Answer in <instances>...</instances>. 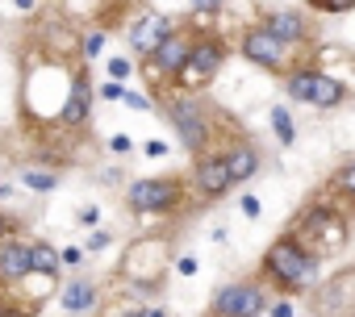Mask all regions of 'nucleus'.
I'll return each instance as SVG.
<instances>
[{
	"label": "nucleus",
	"mask_w": 355,
	"mask_h": 317,
	"mask_svg": "<svg viewBox=\"0 0 355 317\" xmlns=\"http://www.w3.org/2000/svg\"><path fill=\"white\" fill-rule=\"evenodd\" d=\"M318 267H322V259H318L293 230H284V234L263 251V259H259V280H263L268 288H276L280 296H297V292H305V288L313 284Z\"/></svg>",
	"instance_id": "nucleus-1"
},
{
	"label": "nucleus",
	"mask_w": 355,
	"mask_h": 317,
	"mask_svg": "<svg viewBox=\"0 0 355 317\" xmlns=\"http://www.w3.org/2000/svg\"><path fill=\"white\" fill-rule=\"evenodd\" d=\"M163 117H167V125L175 129V138H180V146L197 158V154H205V150H214V109H209V100L201 96V92H175L171 88V96L163 92Z\"/></svg>",
	"instance_id": "nucleus-2"
},
{
	"label": "nucleus",
	"mask_w": 355,
	"mask_h": 317,
	"mask_svg": "<svg viewBox=\"0 0 355 317\" xmlns=\"http://www.w3.org/2000/svg\"><path fill=\"white\" fill-rule=\"evenodd\" d=\"M189 192L193 188L184 176H146V180H134L125 188V209L138 217H167L184 205Z\"/></svg>",
	"instance_id": "nucleus-3"
},
{
	"label": "nucleus",
	"mask_w": 355,
	"mask_h": 317,
	"mask_svg": "<svg viewBox=\"0 0 355 317\" xmlns=\"http://www.w3.org/2000/svg\"><path fill=\"white\" fill-rule=\"evenodd\" d=\"M293 234L318 255V259H326L334 246H343L347 242V217L334 209V205H309L305 213H297L293 217Z\"/></svg>",
	"instance_id": "nucleus-4"
},
{
	"label": "nucleus",
	"mask_w": 355,
	"mask_h": 317,
	"mask_svg": "<svg viewBox=\"0 0 355 317\" xmlns=\"http://www.w3.org/2000/svg\"><path fill=\"white\" fill-rule=\"evenodd\" d=\"M284 96L309 109H338L347 100V84L318 71V67H288L284 71Z\"/></svg>",
	"instance_id": "nucleus-5"
},
{
	"label": "nucleus",
	"mask_w": 355,
	"mask_h": 317,
	"mask_svg": "<svg viewBox=\"0 0 355 317\" xmlns=\"http://www.w3.org/2000/svg\"><path fill=\"white\" fill-rule=\"evenodd\" d=\"M222 63H226V42L218 34H197L193 51H189V63L180 67V75L171 80V88L175 92H205L218 80Z\"/></svg>",
	"instance_id": "nucleus-6"
},
{
	"label": "nucleus",
	"mask_w": 355,
	"mask_h": 317,
	"mask_svg": "<svg viewBox=\"0 0 355 317\" xmlns=\"http://www.w3.org/2000/svg\"><path fill=\"white\" fill-rule=\"evenodd\" d=\"M268 284L259 275L251 280H234V284H222L209 300V317H263L268 313Z\"/></svg>",
	"instance_id": "nucleus-7"
},
{
	"label": "nucleus",
	"mask_w": 355,
	"mask_h": 317,
	"mask_svg": "<svg viewBox=\"0 0 355 317\" xmlns=\"http://www.w3.org/2000/svg\"><path fill=\"white\" fill-rule=\"evenodd\" d=\"M239 55L251 63V67H263L272 75H284L288 71V46L280 38H272L263 26H247L243 38H239Z\"/></svg>",
	"instance_id": "nucleus-8"
},
{
	"label": "nucleus",
	"mask_w": 355,
	"mask_h": 317,
	"mask_svg": "<svg viewBox=\"0 0 355 317\" xmlns=\"http://www.w3.org/2000/svg\"><path fill=\"white\" fill-rule=\"evenodd\" d=\"M189 188H193V197H201V201H222V197L234 188V184H230V172H226V163H222V150H205V154L193 158Z\"/></svg>",
	"instance_id": "nucleus-9"
},
{
	"label": "nucleus",
	"mask_w": 355,
	"mask_h": 317,
	"mask_svg": "<svg viewBox=\"0 0 355 317\" xmlns=\"http://www.w3.org/2000/svg\"><path fill=\"white\" fill-rule=\"evenodd\" d=\"M193 42H197V34H189L184 26H175V34L146 59V67L155 71V75H163L167 84L175 80V75H180V67L189 63V51H193Z\"/></svg>",
	"instance_id": "nucleus-10"
},
{
	"label": "nucleus",
	"mask_w": 355,
	"mask_h": 317,
	"mask_svg": "<svg viewBox=\"0 0 355 317\" xmlns=\"http://www.w3.org/2000/svg\"><path fill=\"white\" fill-rule=\"evenodd\" d=\"M92 113V80H88V67H76L71 80H67V96L59 105V125L67 129H80Z\"/></svg>",
	"instance_id": "nucleus-11"
},
{
	"label": "nucleus",
	"mask_w": 355,
	"mask_h": 317,
	"mask_svg": "<svg viewBox=\"0 0 355 317\" xmlns=\"http://www.w3.org/2000/svg\"><path fill=\"white\" fill-rule=\"evenodd\" d=\"M171 34H175V21H171V17H163V13H146V17H138V21L130 26V46H134L138 55L150 59Z\"/></svg>",
	"instance_id": "nucleus-12"
},
{
	"label": "nucleus",
	"mask_w": 355,
	"mask_h": 317,
	"mask_svg": "<svg viewBox=\"0 0 355 317\" xmlns=\"http://www.w3.org/2000/svg\"><path fill=\"white\" fill-rule=\"evenodd\" d=\"M30 275V242L5 238L0 242V288H13Z\"/></svg>",
	"instance_id": "nucleus-13"
},
{
	"label": "nucleus",
	"mask_w": 355,
	"mask_h": 317,
	"mask_svg": "<svg viewBox=\"0 0 355 317\" xmlns=\"http://www.w3.org/2000/svg\"><path fill=\"white\" fill-rule=\"evenodd\" d=\"M222 163H226V172H230V184L239 188V184H247L251 176H259L263 158H259V150H255L251 142H230V146L222 150Z\"/></svg>",
	"instance_id": "nucleus-14"
},
{
	"label": "nucleus",
	"mask_w": 355,
	"mask_h": 317,
	"mask_svg": "<svg viewBox=\"0 0 355 317\" xmlns=\"http://www.w3.org/2000/svg\"><path fill=\"white\" fill-rule=\"evenodd\" d=\"M259 26H263L272 38H280L284 46H297V42H305V38H309V21H305L297 9H276V13H268Z\"/></svg>",
	"instance_id": "nucleus-15"
},
{
	"label": "nucleus",
	"mask_w": 355,
	"mask_h": 317,
	"mask_svg": "<svg viewBox=\"0 0 355 317\" xmlns=\"http://www.w3.org/2000/svg\"><path fill=\"white\" fill-rule=\"evenodd\" d=\"M59 305H63L67 313H88V309L96 305V288H92L88 280H71V284L63 288V296H59Z\"/></svg>",
	"instance_id": "nucleus-16"
},
{
	"label": "nucleus",
	"mask_w": 355,
	"mask_h": 317,
	"mask_svg": "<svg viewBox=\"0 0 355 317\" xmlns=\"http://www.w3.org/2000/svg\"><path fill=\"white\" fill-rule=\"evenodd\" d=\"M55 275L59 271V251H51L46 242H30V275Z\"/></svg>",
	"instance_id": "nucleus-17"
},
{
	"label": "nucleus",
	"mask_w": 355,
	"mask_h": 317,
	"mask_svg": "<svg viewBox=\"0 0 355 317\" xmlns=\"http://www.w3.org/2000/svg\"><path fill=\"white\" fill-rule=\"evenodd\" d=\"M330 192L355 201V158H347L343 167H334V176H330Z\"/></svg>",
	"instance_id": "nucleus-18"
},
{
	"label": "nucleus",
	"mask_w": 355,
	"mask_h": 317,
	"mask_svg": "<svg viewBox=\"0 0 355 317\" xmlns=\"http://www.w3.org/2000/svg\"><path fill=\"white\" fill-rule=\"evenodd\" d=\"M268 117H272V134H276V142H280V146H293V142H297V129H293L288 109H280V105H276Z\"/></svg>",
	"instance_id": "nucleus-19"
},
{
	"label": "nucleus",
	"mask_w": 355,
	"mask_h": 317,
	"mask_svg": "<svg viewBox=\"0 0 355 317\" xmlns=\"http://www.w3.org/2000/svg\"><path fill=\"white\" fill-rule=\"evenodd\" d=\"M21 180H26V188H34V192H51V188L59 184V172H38V167H26V172H21Z\"/></svg>",
	"instance_id": "nucleus-20"
},
{
	"label": "nucleus",
	"mask_w": 355,
	"mask_h": 317,
	"mask_svg": "<svg viewBox=\"0 0 355 317\" xmlns=\"http://www.w3.org/2000/svg\"><path fill=\"white\" fill-rule=\"evenodd\" d=\"M309 9L313 13H351L355 0H309Z\"/></svg>",
	"instance_id": "nucleus-21"
},
{
	"label": "nucleus",
	"mask_w": 355,
	"mask_h": 317,
	"mask_svg": "<svg viewBox=\"0 0 355 317\" xmlns=\"http://www.w3.org/2000/svg\"><path fill=\"white\" fill-rule=\"evenodd\" d=\"M13 234H17V217L0 213V242H5V238H13Z\"/></svg>",
	"instance_id": "nucleus-22"
},
{
	"label": "nucleus",
	"mask_w": 355,
	"mask_h": 317,
	"mask_svg": "<svg viewBox=\"0 0 355 317\" xmlns=\"http://www.w3.org/2000/svg\"><path fill=\"white\" fill-rule=\"evenodd\" d=\"M59 263L76 267V263H84V251H80V246H67V251H59Z\"/></svg>",
	"instance_id": "nucleus-23"
},
{
	"label": "nucleus",
	"mask_w": 355,
	"mask_h": 317,
	"mask_svg": "<svg viewBox=\"0 0 355 317\" xmlns=\"http://www.w3.org/2000/svg\"><path fill=\"white\" fill-rule=\"evenodd\" d=\"M101 46H105V34H92V38H88V42H84V55H88V59H92V55H96V51H101Z\"/></svg>",
	"instance_id": "nucleus-24"
},
{
	"label": "nucleus",
	"mask_w": 355,
	"mask_h": 317,
	"mask_svg": "<svg viewBox=\"0 0 355 317\" xmlns=\"http://www.w3.org/2000/svg\"><path fill=\"white\" fill-rule=\"evenodd\" d=\"M109 71H113V75H117V80H125V75H130V71H134V67H130V63H125V59H113V63H109Z\"/></svg>",
	"instance_id": "nucleus-25"
},
{
	"label": "nucleus",
	"mask_w": 355,
	"mask_h": 317,
	"mask_svg": "<svg viewBox=\"0 0 355 317\" xmlns=\"http://www.w3.org/2000/svg\"><path fill=\"white\" fill-rule=\"evenodd\" d=\"M101 96H105V100H121V96H125V88H121V84H105V88H101Z\"/></svg>",
	"instance_id": "nucleus-26"
},
{
	"label": "nucleus",
	"mask_w": 355,
	"mask_h": 317,
	"mask_svg": "<svg viewBox=\"0 0 355 317\" xmlns=\"http://www.w3.org/2000/svg\"><path fill=\"white\" fill-rule=\"evenodd\" d=\"M121 100H125L130 109H150V100H146V96H138V92H125Z\"/></svg>",
	"instance_id": "nucleus-27"
},
{
	"label": "nucleus",
	"mask_w": 355,
	"mask_h": 317,
	"mask_svg": "<svg viewBox=\"0 0 355 317\" xmlns=\"http://www.w3.org/2000/svg\"><path fill=\"white\" fill-rule=\"evenodd\" d=\"M109 146H113V150H117V154H130V150H134V142H130V138H125V134H117V138H113V142H109Z\"/></svg>",
	"instance_id": "nucleus-28"
},
{
	"label": "nucleus",
	"mask_w": 355,
	"mask_h": 317,
	"mask_svg": "<svg viewBox=\"0 0 355 317\" xmlns=\"http://www.w3.org/2000/svg\"><path fill=\"white\" fill-rule=\"evenodd\" d=\"M268 313L272 317H293V305L288 300H276V305H268Z\"/></svg>",
	"instance_id": "nucleus-29"
},
{
	"label": "nucleus",
	"mask_w": 355,
	"mask_h": 317,
	"mask_svg": "<svg viewBox=\"0 0 355 317\" xmlns=\"http://www.w3.org/2000/svg\"><path fill=\"white\" fill-rule=\"evenodd\" d=\"M175 267H180V275H193L197 271V259L193 255H180V263H175Z\"/></svg>",
	"instance_id": "nucleus-30"
},
{
	"label": "nucleus",
	"mask_w": 355,
	"mask_h": 317,
	"mask_svg": "<svg viewBox=\"0 0 355 317\" xmlns=\"http://www.w3.org/2000/svg\"><path fill=\"white\" fill-rule=\"evenodd\" d=\"M101 246H109V234H105V230H96V234L88 238V251H101Z\"/></svg>",
	"instance_id": "nucleus-31"
},
{
	"label": "nucleus",
	"mask_w": 355,
	"mask_h": 317,
	"mask_svg": "<svg viewBox=\"0 0 355 317\" xmlns=\"http://www.w3.org/2000/svg\"><path fill=\"white\" fill-rule=\"evenodd\" d=\"M243 213H247V217H259V201H255V197H243Z\"/></svg>",
	"instance_id": "nucleus-32"
},
{
	"label": "nucleus",
	"mask_w": 355,
	"mask_h": 317,
	"mask_svg": "<svg viewBox=\"0 0 355 317\" xmlns=\"http://www.w3.org/2000/svg\"><path fill=\"white\" fill-rule=\"evenodd\" d=\"M193 5H197V9H201V13H214V9H218V5H222V0H193Z\"/></svg>",
	"instance_id": "nucleus-33"
},
{
	"label": "nucleus",
	"mask_w": 355,
	"mask_h": 317,
	"mask_svg": "<svg viewBox=\"0 0 355 317\" xmlns=\"http://www.w3.org/2000/svg\"><path fill=\"white\" fill-rule=\"evenodd\" d=\"M142 317H167V309H142Z\"/></svg>",
	"instance_id": "nucleus-34"
},
{
	"label": "nucleus",
	"mask_w": 355,
	"mask_h": 317,
	"mask_svg": "<svg viewBox=\"0 0 355 317\" xmlns=\"http://www.w3.org/2000/svg\"><path fill=\"white\" fill-rule=\"evenodd\" d=\"M121 317H142V309H125V313H121Z\"/></svg>",
	"instance_id": "nucleus-35"
},
{
	"label": "nucleus",
	"mask_w": 355,
	"mask_h": 317,
	"mask_svg": "<svg viewBox=\"0 0 355 317\" xmlns=\"http://www.w3.org/2000/svg\"><path fill=\"white\" fill-rule=\"evenodd\" d=\"M5 197H9V184H5V180H0V201H5Z\"/></svg>",
	"instance_id": "nucleus-36"
},
{
	"label": "nucleus",
	"mask_w": 355,
	"mask_h": 317,
	"mask_svg": "<svg viewBox=\"0 0 355 317\" xmlns=\"http://www.w3.org/2000/svg\"><path fill=\"white\" fill-rule=\"evenodd\" d=\"M17 9H34V0H17Z\"/></svg>",
	"instance_id": "nucleus-37"
},
{
	"label": "nucleus",
	"mask_w": 355,
	"mask_h": 317,
	"mask_svg": "<svg viewBox=\"0 0 355 317\" xmlns=\"http://www.w3.org/2000/svg\"><path fill=\"white\" fill-rule=\"evenodd\" d=\"M351 205H355V201H351Z\"/></svg>",
	"instance_id": "nucleus-38"
}]
</instances>
